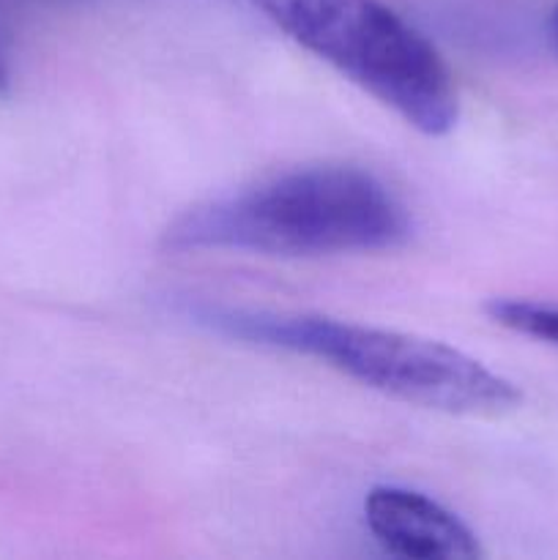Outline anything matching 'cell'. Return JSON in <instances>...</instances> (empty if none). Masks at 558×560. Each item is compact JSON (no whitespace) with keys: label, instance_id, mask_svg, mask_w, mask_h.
Wrapping results in <instances>:
<instances>
[{"label":"cell","instance_id":"7a4b0ae2","mask_svg":"<svg viewBox=\"0 0 558 560\" xmlns=\"http://www.w3.org/2000/svg\"><path fill=\"white\" fill-rule=\"evenodd\" d=\"M195 317L233 339L306 355L403 402L457 416H501L520 405L512 381L435 339L326 315L200 306Z\"/></svg>","mask_w":558,"mask_h":560},{"label":"cell","instance_id":"277c9868","mask_svg":"<svg viewBox=\"0 0 558 560\" xmlns=\"http://www.w3.org/2000/svg\"><path fill=\"white\" fill-rule=\"evenodd\" d=\"M364 523L377 545L397 558L474 560L479 536L443 503L408 487H372L364 498Z\"/></svg>","mask_w":558,"mask_h":560},{"label":"cell","instance_id":"52a82bcc","mask_svg":"<svg viewBox=\"0 0 558 560\" xmlns=\"http://www.w3.org/2000/svg\"><path fill=\"white\" fill-rule=\"evenodd\" d=\"M5 82H9V69H5L3 52H0V91H3V88H5Z\"/></svg>","mask_w":558,"mask_h":560},{"label":"cell","instance_id":"6da1fadb","mask_svg":"<svg viewBox=\"0 0 558 560\" xmlns=\"http://www.w3.org/2000/svg\"><path fill=\"white\" fill-rule=\"evenodd\" d=\"M405 202L356 164H310L197 206L162 235L170 252L334 257L408 244Z\"/></svg>","mask_w":558,"mask_h":560},{"label":"cell","instance_id":"5b68a950","mask_svg":"<svg viewBox=\"0 0 558 560\" xmlns=\"http://www.w3.org/2000/svg\"><path fill=\"white\" fill-rule=\"evenodd\" d=\"M487 312L498 326L558 348V304L528 299H492L487 304Z\"/></svg>","mask_w":558,"mask_h":560},{"label":"cell","instance_id":"3957f363","mask_svg":"<svg viewBox=\"0 0 558 560\" xmlns=\"http://www.w3.org/2000/svg\"><path fill=\"white\" fill-rule=\"evenodd\" d=\"M279 31L416 131L457 126L460 96L443 55L381 0H252Z\"/></svg>","mask_w":558,"mask_h":560},{"label":"cell","instance_id":"8992f818","mask_svg":"<svg viewBox=\"0 0 558 560\" xmlns=\"http://www.w3.org/2000/svg\"><path fill=\"white\" fill-rule=\"evenodd\" d=\"M550 38H553V44H556V49H558V5H556V11H553V16H550Z\"/></svg>","mask_w":558,"mask_h":560}]
</instances>
